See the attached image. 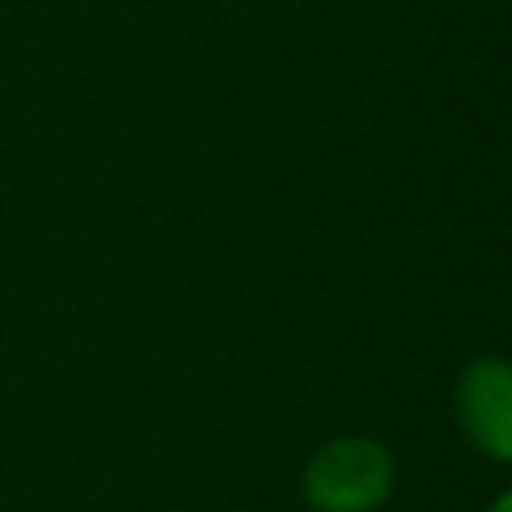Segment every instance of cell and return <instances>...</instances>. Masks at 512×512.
<instances>
[{"instance_id":"cell-1","label":"cell","mask_w":512,"mask_h":512,"mask_svg":"<svg viewBox=\"0 0 512 512\" xmlns=\"http://www.w3.org/2000/svg\"><path fill=\"white\" fill-rule=\"evenodd\" d=\"M396 488V456L376 436L324 440L300 476L304 504L312 512H376Z\"/></svg>"},{"instance_id":"cell-2","label":"cell","mask_w":512,"mask_h":512,"mask_svg":"<svg viewBox=\"0 0 512 512\" xmlns=\"http://www.w3.org/2000/svg\"><path fill=\"white\" fill-rule=\"evenodd\" d=\"M452 412L464 440L496 460L512 464V360L476 356L460 368L452 388Z\"/></svg>"},{"instance_id":"cell-3","label":"cell","mask_w":512,"mask_h":512,"mask_svg":"<svg viewBox=\"0 0 512 512\" xmlns=\"http://www.w3.org/2000/svg\"><path fill=\"white\" fill-rule=\"evenodd\" d=\"M484 512H512V488H504V492H500Z\"/></svg>"}]
</instances>
